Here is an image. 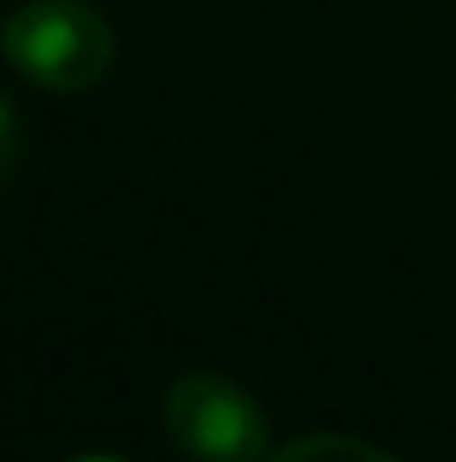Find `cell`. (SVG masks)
I'll return each instance as SVG.
<instances>
[{
	"instance_id": "277c9868",
	"label": "cell",
	"mask_w": 456,
	"mask_h": 462,
	"mask_svg": "<svg viewBox=\"0 0 456 462\" xmlns=\"http://www.w3.org/2000/svg\"><path fill=\"white\" fill-rule=\"evenodd\" d=\"M16 162H22V124H16V114H11V103L0 97V189L11 183Z\"/></svg>"
},
{
	"instance_id": "3957f363",
	"label": "cell",
	"mask_w": 456,
	"mask_h": 462,
	"mask_svg": "<svg viewBox=\"0 0 456 462\" xmlns=\"http://www.w3.org/2000/svg\"><path fill=\"white\" fill-rule=\"evenodd\" d=\"M269 462H397L387 452H376L360 436H301L290 447H279Z\"/></svg>"
},
{
	"instance_id": "7a4b0ae2",
	"label": "cell",
	"mask_w": 456,
	"mask_h": 462,
	"mask_svg": "<svg viewBox=\"0 0 456 462\" xmlns=\"http://www.w3.org/2000/svg\"><path fill=\"white\" fill-rule=\"evenodd\" d=\"M161 425L172 447L194 462H263L269 457V420L247 387L215 371H188L161 398Z\"/></svg>"
},
{
	"instance_id": "6da1fadb",
	"label": "cell",
	"mask_w": 456,
	"mask_h": 462,
	"mask_svg": "<svg viewBox=\"0 0 456 462\" xmlns=\"http://www.w3.org/2000/svg\"><path fill=\"white\" fill-rule=\"evenodd\" d=\"M5 60L49 87V92H87L114 70V27L87 0H32L0 32Z\"/></svg>"
},
{
	"instance_id": "5b68a950",
	"label": "cell",
	"mask_w": 456,
	"mask_h": 462,
	"mask_svg": "<svg viewBox=\"0 0 456 462\" xmlns=\"http://www.w3.org/2000/svg\"><path fill=\"white\" fill-rule=\"evenodd\" d=\"M81 462H114V457H81Z\"/></svg>"
}]
</instances>
